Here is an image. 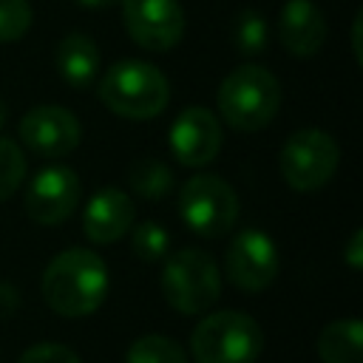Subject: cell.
<instances>
[{"mask_svg": "<svg viewBox=\"0 0 363 363\" xmlns=\"http://www.w3.org/2000/svg\"><path fill=\"white\" fill-rule=\"evenodd\" d=\"M108 295V267L85 247L62 250L43 269V298L62 318H85Z\"/></svg>", "mask_w": 363, "mask_h": 363, "instance_id": "1", "label": "cell"}, {"mask_svg": "<svg viewBox=\"0 0 363 363\" xmlns=\"http://www.w3.org/2000/svg\"><path fill=\"white\" fill-rule=\"evenodd\" d=\"M221 119L238 133L264 130L281 108V85L272 71L255 62L233 68L216 94Z\"/></svg>", "mask_w": 363, "mask_h": 363, "instance_id": "2", "label": "cell"}, {"mask_svg": "<svg viewBox=\"0 0 363 363\" xmlns=\"http://www.w3.org/2000/svg\"><path fill=\"white\" fill-rule=\"evenodd\" d=\"M102 105L125 119H153L167 108V77L145 60H119L99 79Z\"/></svg>", "mask_w": 363, "mask_h": 363, "instance_id": "3", "label": "cell"}, {"mask_svg": "<svg viewBox=\"0 0 363 363\" xmlns=\"http://www.w3.org/2000/svg\"><path fill=\"white\" fill-rule=\"evenodd\" d=\"M190 352L196 363H255L264 352V332L247 312H210L193 329Z\"/></svg>", "mask_w": 363, "mask_h": 363, "instance_id": "4", "label": "cell"}, {"mask_svg": "<svg viewBox=\"0 0 363 363\" xmlns=\"http://www.w3.org/2000/svg\"><path fill=\"white\" fill-rule=\"evenodd\" d=\"M159 286L170 309L182 315H204L221 295V269L204 250H179L164 258Z\"/></svg>", "mask_w": 363, "mask_h": 363, "instance_id": "5", "label": "cell"}, {"mask_svg": "<svg viewBox=\"0 0 363 363\" xmlns=\"http://www.w3.org/2000/svg\"><path fill=\"white\" fill-rule=\"evenodd\" d=\"M340 147L320 128H301L286 136L278 153V170L284 182L298 193L320 190L337 170Z\"/></svg>", "mask_w": 363, "mask_h": 363, "instance_id": "6", "label": "cell"}, {"mask_svg": "<svg viewBox=\"0 0 363 363\" xmlns=\"http://www.w3.org/2000/svg\"><path fill=\"white\" fill-rule=\"evenodd\" d=\"M179 213L190 233L218 238L230 233L238 218V196L221 176L196 173L179 190Z\"/></svg>", "mask_w": 363, "mask_h": 363, "instance_id": "7", "label": "cell"}, {"mask_svg": "<svg viewBox=\"0 0 363 363\" xmlns=\"http://www.w3.org/2000/svg\"><path fill=\"white\" fill-rule=\"evenodd\" d=\"M227 281L241 292H264L278 275V247L255 227L235 233L224 250Z\"/></svg>", "mask_w": 363, "mask_h": 363, "instance_id": "8", "label": "cell"}, {"mask_svg": "<svg viewBox=\"0 0 363 363\" xmlns=\"http://www.w3.org/2000/svg\"><path fill=\"white\" fill-rule=\"evenodd\" d=\"M128 37L145 51H167L184 37L179 0H119Z\"/></svg>", "mask_w": 363, "mask_h": 363, "instance_id": "9", "label": "cell"}, {"mask_svg": "<svg viewBox=\"0 0 363 363\" xmlns=\"http://www.w3.org/2000/svg\"><path fill=\"white\" fill-rule=\"evenodd\" d=\"M79 176L65 164H51L31 179L23 196V207L31 221L54 227L71 218V213L79 204Z\"/></svg>", "mask_w": 363, "mask_h": 363, "instance_id": "10", "label": "cell"}, {"mask_svg": "<svg viewBox=\"0 0 363 363\" xmlns=\"http://www.w3.org/2000/svg\"><path fill=\"white\" fill-rule=\"evenodd\" d=\"M17 130H20L23 145L31 153L45 156V159H60V156L74 153L79 147V139H82L79 119L62 105H37V108H31L20 119Z\"/></svg>", "mask_w": 363, "mask_h": 363, "instance_id": "11", "label": "cell"}, {"mask_svg": "<svg viewBox=\"0 0 363 363\" xmlns=\"http://www.w3.org/2000/svg\"><path fill=\"white\" fill-rule=\"evenodd\" d=\"M221 139H224L221 119L210 108H201V105L184 108L173 119L170 133H167L170 153L184 167H204V164H210L218 156V150H221Z\"/></svg>", "mask_w": 363, "mask_h": 363, "instance_id": "12", "label": "cell"}, {"mask_svg": "<svg viewBox=\"0 0 363 363\" xmlns=\"http://www.w3.org/2000/svg\"><path fill=\"white\" fill-rule=\"evenodd\" d=\"M136 221L133 199L119 187L96 190L82 213V230L94 244H113L130 233Z\"/></svg>", "mask_w": 363, "mask_h": 363, "instance_id": "13", "label": "cell"}, {"mask_svg": "<svg viewBox=\"0 0 363 363\" xmlns=\"http://www.w3.org/2000/svg\"><path fill=\"white\" fill-rule=\"evenodd\" d=\"M278 40L298 60L315 57L326 40L323 11L312 0H286L278 14Z\"/></svg>", "mask_w": 363, "mask_h": 363, "instance_id": "14", "label": "cell"}, {"mask_svg": "<svg viewBox=\"0 0 363 363\" xmlns=\"http://www.w3.org/2000/svg\"><path fill=\"white\" fill-rule=\"evenodd\" d=\"M54 62H57V71L65 85L91 88L96 79V71H99V48L88 34L71 31L57 43Z\"/></svg>", "mask_w": 363, "mask_h": 363, "instance_id": "15", "label": "cell"}, {"mask_svg": "<svg viewBox=\"0 0 363 363\" xmlns=\"http://www.w3.org/2000/svg\"><path fill=\"white\" fill-rule=\"evenodd\" d=\"M318 357L323 363H363V323L357 318H340L320 329Z\"/></svg>", "mask_w": 363, "mask_h": 363, "instance_id": "16", "label": "cell"}, {"mask_svg": "<svg viewBox=\"0 0 363 363\" xmlns=\"http://www.w3.org/2000/svg\"><path fill=\"white\" fill-rule=\"evenodd\" d=\"M128 187L130 193H136L139 199H147V201H159L164 199L167 193H173L176 187V179H173V170L162 162V159H136L128 170Z\"/></svg>", "mask_w": 363, "mask_h": 363, "instance_id": "17", "label": "cell"}, {"mask_svg": "<svg viewBox=\"0 0 363 363\" xmlns=\"http://www.w3.org/2000/svg\"><path fill=\"white\" fill-rule=\"evenodd\" d=\"M125 363H187V354L173 337L142 335L128 346Z\"/></svg>", "mask_w": 363, "mask_h": 363, "instance_id": "18", "label": "cell"}, {"mask_svg": "<svg viewBox=\"0 0 363 363\" xmlns=\"http://www.w3.org/2000/svg\"><path fill=\"white\" fill-rule=\"evenodd\" d=\"M167 247H170V235L162 224L156 221H139L136 227H130V252L145 261V264H159L167 258Z\"/></svg>", "mask_w": 363, "mask_h": 363, "instance_id": "19", "label": "cell"}, {"mask_svg": "<svg viewBox=\"0 0 363 363\" xmlns=\"http://www.w3.org/2000/svg\"><path fill=\"white\" fill-rule=\"evenodd\" d=\"M267 20L258 9H244L238 17H235V26H233V43L235 48L244 54V57H255L267 48Z\"/></svg>", "mask_w": 363, "mask_h": 363, "instance_id": "20", "label": "cell"}, {"mask_svg": "<svg viewBox=\"0 0 363 363\" xmlns=\"http://www.w3.org/2000/svg\"><path fill=\"white\" fill-rule=\"evenodd\" d=\"M26 179V156L23 147L0 133V201L11 199Z\"/></svg>", "mask_w": 363, "mask_h": 363, "instance_id": "21", "label": "cell"}, {"mask_svg": "<svg viewBox=\"0 0 363 363\" xmlns=\"http://www.w3.org/2000/svg\"><path fill=\"white\" fill-rule=\"evenodd\" d=\"M31 28L28 0H0V43H14Z\"/></svg>", "mask_w": 363, "mask_h": 363, "instance_id": "22", "label": "cell"}, {"mask_svg": "<svg viewBox=\"0 0 363 363\" xmlns=\"http://www.w3.org/2000/svg\"><path fill=\"white\" fill-rule=\"evenodd\" d=\"M17 363H79V357L65 343H34L20 354Z\"/></svg>", "mask_w": 363, "mask_h": 363, "instance_id": "23", "label": "cell"}, {"mask_svg": "<svg viewBox=\"0 0 363 363\" xmlns=\"http://www.w3.org/2000/svg\"><path fill=\"white\" fill-rule=\"evenodd\" d=\"M343 258L352 269H360L363 267V230L357 227L352 235H349V244L343 247Z\"/></svg>", "mask_w": 363, "mask_h": 363, "instance_id": "24", "label": "cell"}, {"mask_svg": "<svg viewBox=\"0 0 363 363\" xmlns=\"http://www.w3.org/2000/svg\"><path fill=\"white\" fill-rule=\"evenodd\" d=\"M20 306V292L14 289V284L9 281H0V320L11 318Z\"/></svg>", "mask_w": 363, "mask_h": 363, "instance_id": "25", "label": "cell"}, {"mask_svg": "<svg viewBox=\"0 0 363 363\" xmlns=\"http://www.w3.org/2000/svg\"><path fill=\"white\" fill-rule=\"evenodd\" d=\"M352 51H354V60L360 62V14L352 23Z\"/></svg>", "mask_w": 363, "mask_h": 363, "instance_id": "26", "label": "cell"}, {"mask_svg": "<svg viewBox=\"0 0 363 363\" xmlns=\"http://www.w3.org/2000/svg\"><path fill=\"white\" fill-rule=\"evenodd\" d=\"M74 3H79V6H85V9H94V11H102V9H111V6L119 3V0H74Z\"/></svg>", "mask_w": 363, "mask_h": 363, "instance_id": "27", "label": "cell"}, {"mask_svg": "<svg viewBox=\"0 0 363 363\" xmlns=\"http://www.w3.org/2000/svg\"><path fill=\"white\" fill-rule=\"evenodd\" d=\"M3 122H6V105H3V99H0V128H3Z\"/></svg>", "mask_w": 363, "mask_h": 363, "instance_id": "28", "label": "cell"}]
</instances>
